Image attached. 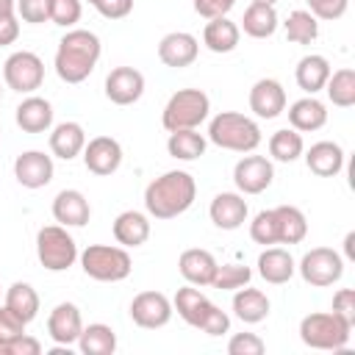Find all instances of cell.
Returning <instances> with one entry per match:
<instances>
[{"mask_svg":"<svg viewBox=\"0 0 355 355\" xmlns=\"http://www.w3.org/2000/svg\"><path fill=\"white\" fill-rule=\"evenodd\" d=\"M197 183L186 169H169L144 189V208L153 219H175L194 205Z\"/></svg>","mask_w":355,"mask_h":355,"instance_id":"6da1fadb","label":"cell"},{"mask_svg":"<svg viewBox=\"0 0 355 355\" xmlns=\"http://www.w3.org/2000/svg\"><path fill=\"white\" fill-rule=\"evenodd\" d=\"M100 53H103V44L97 33L86 28H69L61 36L58 50H55V61H53L55 75L64 83H83L94 72Z\"/></svg>","mask_w":355,"mask_h":355,"instance_id":"7a4b0ae2","label":"cell"},{"mask_svg":"<svg viewBox=\"0 0 355 355\" xmlns=\"http://www.w3.org/2000/svg\"><path fill=\"white\" fill-rule=\"evenodd\" d=\"M261 128L255 119L239 111H219L208 122V141L230 153H252L261 144Z\"/></svg>","mask_w":355,"mask_h":355,"instance_id":"3957f363","label":"cell"},{"mask_svg":"<svg viewBox=\"0 0 355 355\" xmlns=\"http://www.w3.org/2000/svg\"><path fill=\"white\" fill-rule=\"evenodd\" d=\"M352 324H347L333 311H316L300 319V341L311 349H330L338 352L349 344Z\"/></svg>","mask_w":355,"mask_h":355,"instance_id":"277c9868","label":"cell"},{"mask_svg":"<svg viewBox=\"0 0 355 355\" xmlns=\"http://www.w3.org/2000/svg\"><path fill=\"white\" fill-rule=\"evenodd\" d=\"M208 111H211V100L202 89H178L161 111V125L169 133L172 130H191L208 119Z\"/></svg>","mask_w":355,"mask_h":355,"instance_id":"5b68a950","label":"cell"},{"mask_svg":"<svg viewBox=\"0 0 355 355\" xmlns=\"http://www.w3.org/2000/svg\"><path fill=\"white\" fill-rule=\"evenodd\" d=\"M80 269L86 277L100 280V283H119L130 275L133 263L125 247H114V244H89L80 255Z\"/></svg>","mask_w":355,"mask_h":355,"instance_id":"8992f818","label":"cell"},{"mask_svg":"<svg viewBox=\"0 0 355 355\" xmlns=\"http://www.w3.org/2000/svg\"><path fill=\"white\" fill-rule=\"evenodd\" d=\"M78 255V244L64 225H44L36 233V258L47 272H67Z\"/></svg>","mask_w":355,"mask_h":355,"instance_id":"52a82bcc","label":"cell"},{"mask_svg":"<svg viewBox=\"0 0 355 355\" xmlns=\"http://www.w3.org/2000/svg\"><path fill=\"white\" fill-rule=\"evenodd\" d=\"M300 277L313 288H327L341 280L344 275V258L330 247H313L308 250L297 263Z\"/></svg>","mask_w":355,"mask_h":355,"instance_id":"ba28073f","label":"cell"},{"mask_svg":"<svg viewBox=\"0 0 355 355\" xmlns=\"http://www.w3.org/2000/svg\"><path fill=\"white\" fill-rule=\"evenodd\" d=\"M3 80L19 94H33L44 83V61L31 50H17L3 64Z\"/></svg>","mask_w":355,"mask_h":355,"instance_id":"9c48e42d","label":"cell"},{"mask_svg":"<svg viewBox=\"0 0 355 355\" xmlns=\"http://www.w3.org/2000/svg\"><path fill=\"white\" fill-rule=\"evenodd\" d=\"M172 313H175L172 300L161 291H139L130 300V319H133V324H139L144 330H158V327L169 324Z\"/></svg>","mask_w":355,"mask_h":355,"instance_id":"30bf717a","label":"cell"},{"mask_svg":"<svg viewBox=\"0 0 355 355\" xmlns=\"http://www.w3.org/2000/svg\"><path fill=\"white\" fill-rule=\"evenodd\" d=\"M275 180V166L263 155H244L233 166V183L241 194H261L272 186Z\"/></svg>","mask_w":355,"mask_h":355,"instance_id":"8fae6325","label":"cell"},{"mask_svg":"<svg viewBox=\"0 0 355 355\" xmlns=\"http://www.w3.org/2000/svg\"><path fill=\"white\" fill-rule=\"evenodd\" d=\"M83 164L92 175H114L122 166V144L114 136H94L83 147Z\"/></svg>","mask_w":355,"mask_h":355,"instance_id":"7c38bea8","label":"cell"},{"mask_svg":"<svg viewBox=\"0 0 355 355\" xmlns=\"http://www.w3.org/2000/svg\"><path fill=\"white\" fill-rule=\"evenodd\" d=\"M53 172H55L53 155L42 150H25L14 161V178L25 189H44L53 180Z\"/></svg>","mask_w":355,"mask_h":355,"instance_id":"4fadbf2b","label":"cell"},{"mask_svg":"<svg viewBox=\"0 0 355 355\" xmlns=\"http://www.w3.org/2000/svg\"><path fill=\"white\" fill-rule=\"evenodd\" d=\"M197 53H200V42L189 31H172L158 42V58L164 67H172V69L191 67L197 61Z\"/></svg>","mask_w":355,"mask_h":355,"instance_id":"5bb4252c","label":"cell"},{"mask_svg":"<svg viewBox=\"0 0 355 355\" xmlns=\"http://www.w3.org/2000/svg\"><path fill=\"white\" fill-rule=\"evenodd\" d=\"M144 94V75L136 67H114L105 78V97L114 105H133Z\"/></svg>","mask_w":355,"mask_h":355,"instance_id":"9a60e30c","label":"cell"},{"mask_svg":"<svg viewBox=\"0 0 355 355\" xmlns=\"http://www.w3.org/2000/svg\"><path fill=\"white\" fill-rule=\"evenodd\" d=\"M247 200L241 191H219L211 205H208V216L219 230H239L247 222Z\"/></svg>","mask_w":355,"mask_h":355,"instance_id":"2e32d148","label":"cell"},{"mask_svg":"<svg viewBox=\"0 0 355 355\" xmlns=\"http://www.w3.org/2000/svg\"><path fill=\"white\" fill-rule=\"evenodd\" d=\"M83 330V316L80 308L75 302H58L50 316H47V336L61 344V347H72L78 344V336Z\"/></svg>","mask_w":355,"mask_h":355,"instance_id":"e0dca14e","label":"cell"},{"mask_svg":"<svg viewBox=\"0 0 355 355\" xmlns=\"http://www.w3.org/2000/svg\"><path fill=\"white\" fill-rule=\"evenodd\" d=\"M250 111L258 119H275L286 111V89L275 78H261L250 89Z\"/></svg>","mask_w":355,"mask_h":355,"instance_id":"ac0fdd59","label":"cell"},{"mask_svg":"<svg viewBox=\"0 0 355 355\" xmlns=\"http://www.w3.org/2000/svg\"><path fill=\"white\" fill-rule=\"evenodd\" d=\"M53 219L64 227H83L92 219V205L83 191L78 189H64L53 200Z\"/></svg>","mask_w":355,"mask_h":355,"instance_id":"d6986e66","label":"cell"},{"mask_svg":"<svg viewBox=\"0 0 355 355\" xmlns=\"http://www.w3.org/2000/svg\"><path fill=\"white\" fill-rule=\"evenodd\" d=\"M302 158L316 178H336L344 169V150L338 141H316L308 150H302Z\"/></svg>","mask_w":355,"mask_h":355,"instance_id":"ffe728a7","label":"cell"},{"mask_svg":"<svg viewBox=\"0 0 355 355\" xmlns=\"http://www.w3.org/2000/svg\"><path fill=\"white\" fill-rule=\"evenodd\" d=\"M216 258L208 252V250H200V247H191V250H183L180 258H178V269L183 275L186 283L202 288V286H211L214 275H216Z\"/></svg>","mask_w":355,"mask_h":355,"instance_id":"44dd1931","label":"cell"},{"mask_svg":"<svg viewBox=\"0 0 355 355\" xmlns=\"http://www.w3.org/2000/svg\"><path fill=\"white\" fill-rule=\"evenodd\" d=\"M86 147V130L80 122H58L55 128H50V153L61 161H72L83 153Z\"/></svg>","mask_w":355,"mask_h":355,"instance_id":"7402d4cb","label":"cell"},{"mask_svg":"<svg viewBox=\"0 0 355 355\" xmlns=\"http://www.w3.org/2000/svg\"><path fill=\"white\" fill-rule=\"evenodd\" d=\"M14 119L25 133H47L53 128V105H50V100L39 97V94H28L17 105Z\"/></svg>","mask_w":355,"mask_h":355,"instance_id":"603a6c76","label":"cell"},{"mask_svg":"<svg viewBox=\"0 0 355 355\" xmlns=\"http://www.w3.org/2000/svg\"><path fill=\"white\" fill-rule=\"evenodd\" d=\"M172 308L178 311V316L186 322V324H191V327H202V322H205V316L211 313V308H214V302L197 288V286H183V288H178V294H175V300H172Z\"/></svg>","mask_w":355,"mask_h":355,"instance_id":"cb8c5ba5","label":"cell"},{"mask_svg":"<svg viewBox=\"0 0 355 355\" xmlns=\"http://www.w3.org/2000/svg\"><path fill=\"white\" fill-rule=\"evenodd\" d=\"M294 272H297V263H294L291 252L283 250V247H266V250L258 255V275H261L266 283H272V286L288 283V280L294 277Z\"/></svg>","mask_w":355,"mask_h":355,"instance_id":"d4e9b609","label":"cell"},{"mask_svg":"<svg viewBox=\"0 0 355 355\" xmlns=\"http://www.w3.org/2000/svg\"><path fill=\"white\" fill-rule=\"evenodd\" d=\"M288 122L300 133H313V130L324 128V122H327V105L322 100H316L313 94L300 97V100H294L288 105Z\"/></svg>","mask_w":355,"mask_h":355,"instance_id":"484cf974","label":"cell"},{"mask_svg":"<svg viewBox=\"0 0 355 355\" xmlns=\"http://www.w3.org/2000/svg\"><path fill=\"white\" fill-rule=\"evenodd\" d=\"M111 230H114L116 244H122L125 250L128 247H141L150 239V216L141 214V211H122L114 219Z\"/></svg>","mask_w":355,"mask_h":355,"instance_id":"4316f807","label":"cell"},{"mask_svg":"<svg viewBox=\"0 0 355 355\" xmlns=\"http://www.w3.org/2000/svg\"><path fill=\"white\" fill-rule=\"evenodd\" d=\"M239 39H241V31L233 19L227 17H214L205 22L202 28V44L211 50V53H233L239 47Z\"/></svg>","mask_w":355,"mask_h":355,"instance_id":"83f0119b","label":"cell"},{"mask_svg":"<svg viewBox=\"0 0 355 355\" xmlns=\"http://www.w3.org/2000/svg\"><path fill=\"white\" fill-rule=\"evenodd\" d=\"M330 61L319 53H311V55H302L297 61V69H294V78H297V86L305 92V94H316L324 89L327 78H330Z\"/></svg>","mask_w":355,"mask_h":355,"instance_id":"f1b7e54d","label":"cell"},{"mask_svg":"<svg viewBox=\"0 0 355 355\" xmlns=\"http://www.w3.org/2000/svg\"><path fill=\"white\" fill-rule=\"evenodd\" d=\"M269 297L261 291V288H250V286H241L236 288L233 294V313L236 319H241L244 324H258L269 316Z\"/></svg>","mask_w":355,"mask_h":355,"instance_id":"f546056e","label":"cell"},{"mask_svg":"<svg viewBox=\"0 0 355 355\" xmlns=\"http://www.w3.org/2000/svg\"><path fill=\"white\" fill-rule=\"evenodd\" d=\"M277 25H280V17H277L275 6H269V3H250L244 17H241V28L239 31H244L252 39H269L277 31Z\"/></svg>","mask_w":355,"mask_h":355,"instance_id":"4dcf8cb0","label":"cell"},{"mask_svg":"<svg viewBox=\"0 0 355 355\" xmlns=\"http://www.w3.org/2000/svg\"><path fill=\"white\" fill-rule=\"evenodd\" d=\"M78 349L83 355H114L116 352V333H114V327L103 324V322L83 324V330L78 336Z\"/></svg>","mask_w":355,"mask_h":355,"instance_id":"1f68e13d","label":"cell"},{"mask_svg":"<svg viewBox=\"0 0 355 355\" xmlns=\"http://www.w3.org/2000/svg\"><path fill=\"white\" fill-rule=\"evenodd\" d=\"M277 219V244H300L308 236V219L297 205L272 208Z\"/></svg>","mask_w":355,"mask_h":355,"instance_id":"d6a6232c","label":"cell"},{"mask_svg":"<svg viewBox=\"0 0 355 355\" xmlns=\"http://www.w3.org/2000/svg\"><path fill=\"white\" fill-rule=\"evenodd\" d=\"M208 139L202 133H197V128L191 130H172L166 139V153L178 161H197L205 155Z\"/></svg>","mask_w":355,"mask_h":355,"instance_id":"836d02e7","label":"cell"},{"mask_svg":"<svg viewBox=\"0 0 355 355\" xmlns=\"http://www.w3.org/2000/svg\"><path fill=\"white\" fill-rule=\"evenodd\" d=\"M6 308H11L22 322L31 324L39 316V294H36V288L31 283H22V280L11 283L6 288Z\"/></svg>","mask_w":355,"mask_h":355,"instance_id":"e575fe53","label":"cell"},{"mask_svg":"<svg viewBox=\"0 0 355 355\" xmlns=\"http://www.w3.org/2000/svg\"><path fill=\"white\" fill-rule=\"evenodd\" d=\"M302 150H305L302 133L294 128H280L269 136V155L280 164H291V161L302 158Z\"/></svg>","mask_w":355,"mask_h":355,"instance_id":"d590c367","label":"cell"},{"mask_svg":"<svg viewBox=\"0 0 355 355\" xmlns=\"http://www.w3.org/2000/svg\"><path fill=\"white\" fill-rule=\"evenodd\" d=\"M324 92L330 97L333 105L338 108H352L355 105V69L352 67H341L336 72H330Z\"/></svg>","mask_w":355,"mask_h":355,"instance_id":"8d00e7d4","label":"cell"},{"mask_svg":"<svg viewBox=\"0 0 355 355\" xmlns=\"http://www.w3.org/2000/svg\"><path fill=\"white\" fill-rule=\"evenodd\" d=\"M283 28H286V39H288L291 44H311V42L319 36V22H316V17H313L311 11H305V8H294V11L286 17Z\"/></svg>","mask_w":355,"mask_h":355,"instance_id":"74e56055","label":"cell"},{"mask_svg":"<svg viewBox=\"0 0 355 355\" xmlns=\"http://www.w3.org/2000/svg\"><path fill=\"white\" fill-rule=\"evenodd\" d=\"M250 277H252L250 266H244V263H222V266H216L211 288H216V291H236V288L247 286Z\"/></svg>","mask_w":355,"mask_h":355,"instance_id":"f35d334b","label":"cell"},{"mask_svg":"<svg viewBox=\"0 0 355 355\" xmlns=\"http://www.w3.org/2000/svg\"><path fill=\"white\" fill-rule=\"evenodd\" d=\"M250 239L255 244H263V247H272L277 244V219H275V211L266 208V211H258L250 222Z\"/></svg>","mask_w":355,"mask_h":355,"instance_id":"ab89813d","label":"cell"},{"mask_svg":"<svg viewBox=\"0 0 355 355\" xmlns=\"http://www.w3.org/2000/svg\"><path fill=\"white\" fill-rule=\"evenodd\" d=\"M47 14H50L53 25L72 28L75 22H80L83 6H80V0H47Z\"/></svg>","mask_w":355,"mask_h":355,"instance_id":"60d3db41","label":"cell"},{"mask_svg":"<svg viewBox=\"0 0 355 355\" xmlns=\"http://www.w3.org/2000/svg\"><path fill=\"white\" fill-rule=\"evenodd\" d=\"M305 3H308V11L324 22L341 19L347 14V6H349V0H305Z\"/></svg>","mask_w":355,"mask_h":355,"instance_id":"b9f144b4","label":"cell"},{"mask_svg":"<svg viewBox=\"0 0 355 355\" xmlns=\"http://www.w3.org/2000/svg\"><path fill=\"white\" fill-rule=\"evenodd\" d=\"M266 349L263 338L255 336V333H236L230 341H227V352L230 355H261Z\"/></svg>","mask_w":355,"mask_h":355,"instance_id":"7bdbcfd3","label":"cell"},{"mask_svg":"<svg viewBox=\"0 0 355 355\" xmlns=\"http://www.w3.org/2000/svg\"><path fill=\"white\" fill-rule=\"evenodd\" d=\"M25 327H28V322H22L11 308H6V305L0 308V341H3V347L8 341H14L17 336H22Z\"/></svg>","mask_w":355,"mask_h":355,"instance_id":"ee69618b","label":"cell"},{"mask_svg":"<svg viewBox=\"0 0 355 355\" xmlns=\"http://www.w3.org/2000/svg\"><path fill=\"white\" fill-rule=\"evenodd\" d=\"M17 14H19L22 22H31V25L50 22L47 0H17Z\"/></svg>","mask_w":355,"mask_h":355,"instance_id":"f6af8a7d","label":"cell"},{"mask_svg":"<svg viewBox=\"0 0 355 355\" xmlns=\"http://www.w3.org/2000/svg\"><path fill=\"white\" fill-rule=\"evenodd\" d=\"M336 316H341L347 324L355 327V291L352 288H338L333 294V308H330Z\"/></svg>","mask_w":355,"mask_h":355,"instance_id":"bcb514c9","label":"cell"},{"mask_svg":"<svg viewBox=\"0 0 355 355\" xmlns=\"http://www.w3.org/2000/svg\"><path fill=\"white\" fill-rule=\"evenodd\" d=\"M200 330H202L205 336H214V338H216V336H225V333L230 330V316H227L219 305H214V308H211V313L205 316V322H202V327H200Z\"/></svg>","mask_w":355,"mask_h":355,"instance_id":"7dc6e473","label":"cell"},{"mask_svg":"<svg viewBox=\"0 0 355 355\" xmlns=\"http://www.w3.org/2000/svg\"><path fill=\"white\" fill-rule=\"evenodd\" d=\"M94 8L105 19H122L133 11V0H94Z\"/></svg>","mask_w":355,"mask_h":355,"instance_id":"c3c4849f","label":"cell"},{"mask_svg":"<svg viewBox=\"0 0 355 355\" xmlns=\"http://www.w3.org/2000/svg\"><path fill=\"white\" fill-rule=\"evenodd\" d=\"M236 6V0H194V11L202 19H214V17H227V11Z\"/></svg>","mask_w":355,"mask_h":355,"instance_id":"681fc988","label":"cell"},{"mask_svg":"<svg viewBox=\"0 0 355 355\" xmlns=\"http://www.w3.org/2000/svg\"><path fill=\"white\" fill-rule=\"evenodd\" d=\"M39 352H42V344L28 333H22L6 344V355H39Z\"/></svg>","mask_w":355,"mask_h":355,"instance_id":"f907efd6","label":"cell"},{"mask_svg":"<svg viewBox=\"0 0 355 355\" xmlns=\"http://www.w3.org/2000/svg\"><path fill=\"white\" fill-rule=\"evenodd\" d=\"M19 36V22L17 17H8V19H0V47L6 44H14Z\"/></svg>","mask_w":355,"mask_h":355,"instance_id":"816d5d0a","label":"cell"},{"mask_svg":"<svg viewBox=\"0 0 355 355\" xmlns=\"http://www.w3.org/2000/svg\"><path fill=\"white\" fill-rule=\"evenodd\" d=\"M344 258L347 261H355V233L352 230L344 236Z\"/></svg>","mask_w":355,"mask_h":355,"instance_id":"f5cc1de1","label":"cell"},{"mask_svg":"<svg viewBox=\"0 0 355 355\" xmlns=\"http://www.w3.org/2000/svg\"><path fill=\"white\" fill-rule=\"evenodd\" d=\"M17 17V0H0V19Z\"/></svg>","mask_w":355,"mask_h":355,"instance_id":"db71d44e","label":"cell"},{"mask_svg":"<svg viewBox=\"0 0 355 355\" xmlns=\"http://www.w3.org/2000/svg\"><path fill=\"white\" fill-rule=\"evenodd\" d=\"M250 3H269V6H275L277 0H250Z\"/></svg>","mask_w":355,"mask_h":355,"instance_id":"11a10c76","label":"cell"},{"mask_svg":"<svg viewBox=\"0 0 355 355\" xmlns=\"http://www.w3.org/2000/svg\"><path fill=\"white\" fill-rule=\"evenodd\" d=\"M0 100H3V89H0Z\"/></svg>","mask_w":355,"mask_h":355,"instance_id":"9f6ffc18","label":"cell"},{"mask_svg":"<svg viewBox=\"0 0 355 355\" xmlns=\"http://www.w3.org/2000/svg\"><path fill=\"white\" fill-rule=\"evenodd\" d=\"M89 3H92V6H94V0H89Z\"/></svg>","mask_w":355,"mask_h":355,"instance_id":"6f0895ef","label":"cell"}]
</instances>
